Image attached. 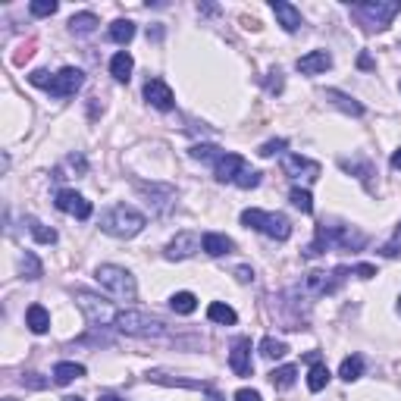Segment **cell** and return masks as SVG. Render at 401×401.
I'll use <instances>...</instances> for the list:
<instances>
[{
	"label": "cell",
	"mask_w": 401,
	"mask_h": 401,
	"mask_svg": "<svg viewBox=\"0 0 401 401\" xmlns=\"http://www.w3.org/2000/svg\"><path fill=\"white\" fill-rule=\"evenodd\" d=\"M360 373H364V358H360V354H354V358H345L342 367H339V376H342L345 383H354V379H360Z\"/></svg>",
	"instance_id": "d6a6232c"
},
{
	"label": "cell",
	"mask_w": 401,
	"mask_h": 401,
	"mask_svg": "<svg viewBox=\"0 0 401 401\" xmlns=\"http://www.w3.org/2000/svg\"><path fill=\"white\" fill-rule=\"evenodd\" d=\"M398 313H401V298H398Z\"/></svg>",
	"instance_id": "f5cc1de1"
},
{
	"label": "cell",
	"mask_w": 401,
	"mask_h": 401,
	"mask_svg": "<svg viewBox=\"0 0 401 401\" xmlns=\"http://www.w3.org/2000/svg\"><path fill=\"white\" fill-rule=\"evenodd\" d=\"M323 97L329 100L332 107H339L342 113H348V116H364V104H360V100H354L351 95H345V91H339V88H326V91H323Z\"/></svg>",
	"instance_id": "d6986e66"
},
{
	"label": "cell",
	"mask_w": 401,
	"mask_h": 401,
	"mask_svg": "<svg viewBox=\"0 0 401 401\" xmlns=\"http://www.w3.org/2000/svg\"><path fill=\"white\" fill-rule=\"evenodd\" d=\"M367 245V236L358 232L354 226H345V223H317V236L313 242L304 248V257H320L329 248H345V251H360Z\"/></svg>",
	"instance_id": "6da1fadb"
},
{
	"label": "cell",
	"mask_w": 401,
	"mask_h": 401,
	"mask_svg": "<svg viewBox=\"0 0 401 401\" xmlns=\"http://www.w3.org/2000/svg\"><path fill=\"white\" fill-rule=\"evenodd\" d=\"M210 257H223V254H232L236 251V242H232L229 236H223V232H207L204 236V245H200Z\"/></svg>",
	"instance_id": "ffe728a7"
},
{
	"label": "cell",
	"mask_w": 401,
	"mask_h": 401,
	"mask_svg": "<svg viewBox=\"0 0 401 401\" xmlns=\"http://www.w3.org/2000/svg\"><path fill=\"white\" fill-rule=\"evenodd\" d=\"M283 172L289 179H307V182H317L320 179V163L317 160L301 157V154H285L283 157Z\"/></svg>",
	"instance_id": "30bf717a"
},
{
	"label": "cell",
	"mask_w": 401,
	"mask_h": 401,
	"mask_svg": "<svg viewBox=\"0 0 401 401\" xmlns=\"http://www.w3.org/2000/svg\"><path fill=\"white\" fill-rule=\"evenodd\" d=\"M289 200L298 207L301 213H313V198H311V191H307V189H292Z\"/></svg>",
	"instance_id": "d590c367"
},
{
	"label": "cell",
	"mask_w": 401,
	"mask_h": 401,
	"mask_svg": "<svg viewBox=\"0 0 401 401\" xmlns=\"http://www.w3.org/2000/svg\"><path fill=\"white\" fill-rule=\"evenodd\" d=\"M207 317H210V323H219V326H232L238 320V313L232 311L229 304H223V301H213L210 307H207Z\"/></svg>",
	"instance_id": "4316f807"
},
{
	"label": "cell",
	"mask_w": 401,
	"mask_h": 401,
	"mask_svg": "<svg viewBox=\"0 0 401 401\" xmlns=\"http://www.w3.org/2000/svg\"><path fill=\"white\" fill-rule=\"evenodd\" d=\"M236 401H264V398H260V392H254V389H238Z\"/></svg>",
	"instance_id": "ee69618b"
},
{
	"label": "cell",
	"mask_w": 401,
	"mask_h": 401,
	"mask_svg": "<svg viewBox=\"0 0 401 401\" xmlns=\"http://www.w3.org/2000/svg\"><path fill=\"white\" fill-rule=\"evenodd\" d=\"M204 392H207V401H223V395H219V392L213 389V386H207Z\"/></svg>",
	"instance_id": "7dc6e473"
},
{
	"label": "cell",
	"mask_w": 401,
	"mask_h": 401,
	"mask_svg": "<svg viewBox=\"0 0 401 401\" xmlns=\"http://www.w3.org/2000/svg\"><path fill=\"white\" fill-rule=\"evenodd\" d=\"M57 10H60V4H57V0H32V4H29V13H32V16H35V19L53 16V13H57Z\"/></svg>",
	"instance_id": "8d00e7d4"
},
{
	"label": "cell",
	"mask_w": 401,
	"mask_h": 401,
	"mask_svg": "<svg viewBox=\"0 0 401 401\" xmlns=\"http://www.w3.org/2000/svg\"><path fill=\"white\" fill-rule=\"evenodd\" d=\"M107 35H110L113 44H129L132 38H135V22H132V19H116Z\"/></svg>",
	"instance_id": "83f0119b"
},
{
	"label": "cell",
	"mask_w": 401,
	"mask_h": 401,
	"mask_svg": "<svg viewBox=\"0 0 401 401\" xmlns=\"http://www.w3.org/2000/svg\"><path fill=\"white\" fill-rule=\"evenodd\" d=\"M148 38H154V41H160V38H163V29H148Z\"/></svg>",
	"instance_id": "681fc988"
},
{
	"label": "cell",
	"mask_w": 401,
	"mask_h": 401,
	"mask_svg": "<svg viewBox=\"0 0 401 401\" xmlns=\"http://www.w3.org/2000/svg\"><path fill=\"white\" fill-rule=\"evenodd\" d=\"M285 144H289V142H285V138H273V142L260 144L257 154H260V157H276L279 151H285Z\"/></svg>",
	"instance_id": "74e56055"
},
{
	"label": "cell",
	"mask_w": 401,
	"mask_h": 401,
	"mask_svg": "<svg viewBox=\"0 0 401 401\" xmlns=\"http://www.w3.org/2000/svg\"><path fill=\"white\" fill-rule=\"evenodd\" d=\"M144 223H148L144 213H138L135 207H129V204H116L100 217V229L113 238H135L138 232L144 229Z\"/></svg>",
	"instance_id": "7a4b0ae2"
},
{
	"label": "cell",
	"mask_w": 401,
	"mask_h": 401,
	"mask_svg": "<svg viewBox=\"0 0 401 401\" xmlns=\"http://www.w3.org/2000/svg\"><path fill=\"white\" fill-rule=\"evenodd\" d=\"M85 85V72L76 69V66H63L60 72H53L50 76V85H48V95L50 97H72L79 88Z\"/></svg>",
	"instance_id": "9c48e42d"
},
{
	"label": "cell",
	"mask_w": 401,
	"mask_h": 401,
	"mask_svg": "<svg viewBox=\"0 0 401 401\" xmlns=\"http://www.w3.org/2000/svg\"><path fill=\"white\" fill-rule=\"evenodd\" d=\"M351 276V266H336L332 273L323 270H313L304 276V292L313 298H323V295H336L339 289L345 285V279Z\"/></svg>",
	"instance_id": "52a82bcc"
},
{
	"label": "cell",
	"mask_w": 401,
	"mask_h": 401,
	"mask_svg": "<svg viewBox=\"0 0 401 401\" xmlns=\"http://www.w3.org/2000/svg\"><path fill=\"white\" fill-rule=\"evenodd\" d=\"M392 166H395V170H401V148L392 154Z\"/></svg>",
	"instance_id": "f907efd6"
},
{
	"label": "cell",
	"mask_w": 401,
	"mask_h": 401,
	"mask_svg": "<svg viewBox=\"0 0 401 401\" xmlns=\"http://www.w3.org/2000/svg\"><path fill=\"white\" fill-rule=\"evenodd\" d=\"M170 307L176 313H182V317H189V313L198 311V298L191 295V292H176V295L170 298Z\"/></svg>",
	"instance_id": "1f68e13d"
},
{
	"label": "cell",
	"mask_w": 401,
	"mask_h": 401,
	"mask_svg": "<svg viewBox=\"0 0 401 401\" xmlns=\"http://www.w3.org/2000/svg\"><path fill=\"white\" fill-rule=\"evenodd\" d=\"M25 226H29V232L35 236V242H41V245H57V229H48V226L41 223V219H35V217H29L25 219Z\"/></svg>",
	"instance_id": "f1b7e54d"
},
{
	"label": "cell",
	"mask_w": 401,
	"mask_h": 401,
	"mask_svg": "<svg viewBox=\"0 0 401 401\" xmlns=\"http://www.w3.org/2000/svg\"><path fill=\"white\" fill-rule=\"evenodd\" d=\"M63 401H82V398H63Z\"/></svg>",
	"instance_id": "816d5d0a"
},
{
	"label": "cell",
	"mask_w": 401,
	"mask_h": 401,
	"mask_svg": "<svg viewBox=\"0 0 401 401\" xmlns=\"http://www.w3.org/2000/svg\"><path fill=\"white\" fill-rule=\"evenodd\" d=\"M398 251H401V223L395 226V236H392V242L383 245V248H379V254H383V257H395Z\"/></svg>",
	"instance_id": "ab89813d"
},
{
	"label": "cell",
	"mask_w": 401,
	"mask_h": 401,
	"mask_svg": "<svg viewBox=\"0 0 401 401\" xmlns=\"http://www.w3.org/2000/svg\"><path fill=\"white\" fill-rule=\"evenodd\" d=\"M82 376H85V367L76 364V360H60L53 367V383L57 386H69L72 379H82Z\"/></svg>",
	"instance_id": "603a6c76"
},
{
	"label": "cell",
	"mask_w": 401,
	"mask_h": 401,
	"mask_svg": "<svg viewBox=\"0 0 401 401\" xmlns=\"http://www.w3.org/2000/svg\"><path fill=\"white\" fill-rule=\"evenodd\" d=\"M151 383H160V386H182V389H207V383H200V379H179V376H170V373L163 370H154L148 373Z\"/></svg>",
	"instance_id": "cb8c5ba5"
},
{
	"label": "cell",
	"mask_w": 401,
	"mask_h": 401,
	"mask_svg": "<svg viewBox=\"0 0 401 401\" xmlns=\"http://www.w3.org/2000/svg\"><path fill=\"white\" fill-rule=\"evenodd\" d=\"M236 279H238V283H254V270H251V266H238Z\"/></svg>",
	"instance_id": "f6af8a7d"
},
{
	"label": "cell",
	"mask_w": 401,
	"mask_h": 401,
	"mask_svg": "<svg viewBox=\"0 0 401 401\" xmlns=\"http://www.w3.org/2000/svg\"><path fill=\"white\" fill-rule=\"evenodd\" d=\"M283 69H270V79H266V91H270V95H279V91H283Z\"/></svg>",
	"instance_id": "60d3db41"
},
{
	"label": "cell",
	"mask_w": 401,
	"mask_h": 401,
	"mask_svg": "<svg viewBox=\"0 0 401 401\" xmlns=\"http://www.w3.org/2000/svg\"><path fill=\"white\" fill-rule=\"evenodd\" d=\"M242 226L264 232L273 242H289L292 238V219L285 213H266V210L251 207V210H242Z\"/></svg>",
	"instance_id": "3957f363"
},
{
	"label": "cell",
	"mask_w": 401,
	"mask_h": 401,
	"mask_svg": "<svg viewBox=\"0 0 401 401\" xmlns=\"http://www.w3.org/2000/svg\"><path fill=\"white\" fill-rule=\"evenodd\" d=\"M57 210H63V213H69V217H76V219H88L91 217V200H85V195H79V191H72V189H63V191H57Z\"/></svg>",
	"instance_id": "8fae6325"
},
{
	"label": "cell",
	"mask_w": 401,
	"mask_h": 401,
	"mask_svg": "<svg viewBox=\"0 0 401 401\" xmlns=\"http://www.w3.org/2000/svg\"><path fill=\"white\" fill-rule=\"evenodd\" d=\"M273 16H276V22L283 25V32H289V35H295L301 25H304L301 10L295 4H289V0H273Z\"/></svg>",
	"instance_id": "2e32d148"
},
{
	"label": "cell",
	"mask_w": 401,
	"mask_h": 401,
	"mask_svg": "<svg viewBox=\"0 0 401 401\" xmlns=\"http://www.w3.org/2000/svg\"><path fill=\"white\" fill-rule=\"evenodd\" d=\"M339 166H342L345 172H351V176H358L360 182L367 185V191H376V185H373V176H376V166H373L370 160H339Z\"/></svg>",
	"instance_id": "ac0fdd59"
},
{
	"label": "cell",
	"mask_w": 401,
	"mask_h": 401,
	"mask_svg": "<svg viewBox=\"0 0 401 401\" xmlns=\"http://www.w3.org/2000/svg\"><path fill=\"white\" fill-rule=\"evenodd\" d=\"M351 13L367 32H383L401 13V4H395V0H367V4H354Z\"/></svg>",
	"instance_id": "277c9868"
},
{
	"label": "cell",
	"mask_w": 401,
	"mask_h": 401,
	"mask_svg": "<svg viewBox=\"0 0 401 401\" xmlns=\"http://www.w3.org/2000/svg\"><path fill=\"white\" fill-rule=\"evenodd\" d=\"M4 401H16V398H4Z\"/></svg>",
	"instance_id": "db71d44e"
},
{
	"label": "cell",
	"mask_w": 401,
	"mask_h": 401,
	"mask_svg": "<svg viewBox=\"0 0 401 401\" xmlns=\"http://www.w3.org/2000/svg\"><path fill=\"white\" fill-rule=\"evenodd\" d=\"M19 266H22V276H25V279H32V283L44 276V266H41V260H38L32 251H25V254H22V260H19Z\"/></svg>",
	"instance_id": "836d02e7"
},
{
	"label": "cell",
	"mask_w": 401,
	"mask_h": 401,
	"mask_svg": "<svg viewBox=\"0 0 401 401\" xmlns=\"http://www.w3.org/2000/svg\"><path fill=\"white\" fill-rule=\"evenodd\" d=\"M245 170H248V160H245L242 154H229V151H226L223 157L217 160V166H213V176H217V182H232V185H236V179L242 176Z\"/></svg>",
	"instance_id": "5bb4252c"
},
{
	"label": "cell",
	"mask_w": 401,
	"mask_h": 401,
	"mask_svg": "<svg viewBox=\"0 0 401 401\" xmlns=\"http://www.w3.org/2000/svg\"><path fill=\"white\" fill-rule=\"evenodd\" d=\"M189 154H191L195 160H200V163H213V166H217V160L223 157L226 151L217 148V144H195V148H191Z\"/></svg>",
	"instance_id": "e575fe53"
},
{
	"label": "cell",
	"mask_w": 401,
	"mask_h": 401,
	"mask_svg": "<svg viewBox=\"0 0 401 401\" xmlns=\"http://www.w3.org/2000/svg\"><path fill=\"white\" fill-rule=\"evenodd\" d=\"M22 386H32V389H44V386H48V379H41L38 373H25V376H22Z\"/></svg>",
	"instance_id": "b9f144b4"
},
{
	"label": "cell",
	"mask_w": 401,
	"mask_h": 401,
	"mask_svg": "<svg viewBox=\"0 0 401 401\" xmlns=\"http://www.w3.org/2000/svg\"><path fill=\"white\" fill-rule=\"evenodd\" d=\"M132 69H135V60H132L129 50L113 53V60H110V76L116 79V82H129V79H132Z\"/></svg>",
	"instance_id": "7402d4cb"
},
{
	"label": "cell",
	"mask_w": 401,
	"mask_h": 401,
	"mask_svg": "<svg viewBox=\"0 0 401 401\" xmlns=\"http://www.w3.org/2000/svg\"><path fill=\"white\" fill-rule=\"evenodd\" d=\"M97 25H100V19L95 16V13H76V16L69 19V32H72V35H79V38L91 35Z\"/></svg>",
	"instance_id": "484cf974"
},
{
	"label": "cell",
	"mask_w": 401,
	"mask_h": 401,
	"mask_svg": "<svg viewBox=\"0 0 401 401\" xmlns=\"http://www.w3.org/2000/svg\"><path fill=\"white\" fill-rule=\"evenodd\" d=\"M97 401H125V398H119V395H113V392H104V395H97Z\"/></svg>",
	"instance_id": "c3c4849f"
},
{
	"label": "cell",
	"mask_w": 401,
	"mask_h": 401,
	"mask_svg": "<svg viewBox=\"0 0 401 401\" xmlns=\"http://www.w3.org/2000/svg\"><path fill=\"white\" fill-rule=\"evenodd\" d=\"M298 72L301 76H317V72H326L332 66V53L329 50H311L304 57H298Z\"/></svg>",
	"instance_id": "e0dca14e"
},
{
	"label": "cell",
	"mask_w": 401,
	"mask_h": 401,
	"mask_svg": "<svg viewBox=\"0 0 401 401\" xmlns=\"http://www.w3.org/2000/svg\"><path fill=\"white\" fill-rule=\"evenodd\" d=\"M358 66H360V69H373L376 63L370 60V53H360V57H358Z\"/></svg>",
	"instance_id": "bcb514c9"
},
{
	"label": "cell",
	"mask_w": 401,
	"mask_h": 401,
	"mask_svg": "<svg viewBox=\"0 0 401 401\" xmlns=\"http://www.w3.org/2000/svg\"><path fill=\"white\" fill-rule=\"evenodd\" d=\"M95 279L100 285H104L107 292H113L116 298L123 301H135L138 295V285H135V276H132L129 270H123V266H113V264H104L95 270Z\"/></svg>",
	"instance_id": "8992f818"
},
{
	"label": "cell",
	"mask_w": 401,
	"mask_h": 401,
	"mask_svg": "<svg viewBox=\"0 0 401 401\" xmlns=\"http://www.w3.org/2000/svg\"><path fill=\"white\" fill-rule=\"evenodd\" d=\"M236 185H238V189H257V185H260V172L248 166V170H245L242 176L236 179Z\"/></svg>",
	"instance_id": "f35d334b"
},
{
	"label": "cell",
	"mask_w": 401,
	"mask_h": 401,
	"mask_svg": "<svg viewBox=\"0 0 401 401\" xmlns=\"http://www.w3.org/2000/svg\"><path fill=\"white\" fill-rule=\"evenodd\" d=\"M295 379H298V367H292V364L276 367V370L270 373V383L276 386V389H292V386H295Z\"/></svg>",
	"instance_id": "f546056e"
},
{
	"label": "cell",
	"mask_w": 401,
	"mask_h": 401,
	"mask_svg": "<svg viewBox=\"0 0 401 401\" xmlns=\"http://www.w3.org/2000/svg\"><path fill=\"white\" fill-rule=\"evenodd\" d=\"M200 245H204V236H198V232H179V236L166 245L163 254H166V260H185L195 251H200Z\"/></svg>",
	"instance_id": "4fadbf2b"
},
{
	"label": "cell",
	"mask_w": 401,
	"mask_h": 401,
	"mask_svg": "<svg viewBox=\"0 0 401 401\" xmlns=\"http://www.w3.org/2000/svg\"><path fill=\"white\" fill-rule=\"evenodd\" d=\"M260 354H264L266 360H279V358H285V354H289V345H285L283 339L266 336V339H260Z\"/></svg>",
	"instance_id": "4dcf8cb0"
},
{
	"label": "cell",
	"mask_w": 401,
	"mask_h": 401,
	"mask_svg": "<svg viewBox=\"0 0 401 401\" xmlns=\"http://www.w3.org/2000/svg\"><path fill=\"white\" fill-rule=\"evenodd\" d=\"M326 383H329V370H326L323 360H311V373H307V389L311 392H323Z\"/></svg>",
	"instance_id": "d4e9b609"
},
{
	"label": "cell",
	"mask_w": 401,
	"mask_h": 401,
	"mask_svg": "<svg viewBox=\"0 0 401 401\" xmlns=\"http://www.w3.org/2000/svg\"><path fill=\"white\" fill-rule=\"evenodd\" d=\"M351 273H358L360 279H370V276H376V266H370V264H358Z\"/></svg>",
	"instance_id": "7bdbcfd3"
},
{
	"label": "cell",
	"mask_w": 401,
	"mask_h": 401,
	"mask_svg": "<svg viewBox=\"0 0 401 401\" xmlns=\"http://www.w3.org/2000/svg\"><path fill=\"white\" fill-rule=\"evenodd\" d=\"M229 367L236 376H251L254 373V360H251V339L248 336H238L232 342V351H229Z\"/></svg>",
	"instance_id": "7c38bea8"
},
{
	"label": "cell",
	"mask_w": 401,
	"mask_h": 401,
	"mask_svg": "<svg viewBox=\"0 0 401 401\" xmlns=\"http://www.w3.org/2000/svg\"><path fill=\"white\" fill-rule=\"evenodd\" d=\"M144 100L154 107V110H172V104H176V97H172V88L163 82V79H148L144 82Z\"/></svg>",
	"instance_id": "9a60e30c"
},
{
	"label": "cell",
	"mask_w": 401,
	"mask_h": 401,
	"mask_svg": "<svg viewBox=\"0 0 401 401\" xmlns=\"http://www.w3.org/2000/svg\"><path fill=\"white\" fill-rule=\"evenodd\" d=\"M76 304L91 326H110V323H116V317H119V311L110 301L100 295H91V292H76Z\"/></svg>",
	"instance_id": "ba28073f"
},
{
	"label": "cell",
	"mask_w": 401,
	"mask_h": 401,
	"mask_svg": "<svg viewBox=\"0 0 401 401\" xmlns=\"http://www.w3.org/2000/svg\"><path fill=\"white\" fill-rule=\"evenodd\" d=\"M116 329L125 332V336H135V339H163L170 336V326L157 317H148L142 311H119L116 317Z\"/></svg>",
	"instance_id": "5b68a950"
},
{
	"label": "cell",
	"mask_w": 401,
	"mask_h": 401,
	"mask_svg": "<svg viewBox=\"0 0 401 401\" xmlns=\"http://www.w3.org/2000/svg\"><path fill=\"white\" fill-rule=\"evenodd\" d=\"M25 326H29L35 336H44V332L50 329V313L44 304H32L29 311H25Z\"/></svg>",
	"instance_id": "44dd1931"
}]
</instances>
